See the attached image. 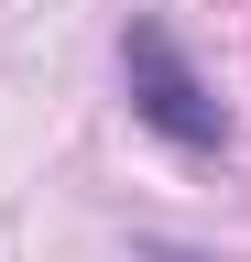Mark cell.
Listing matches in <instances>:
<instances>
[{"mask_svg":"<svg viewBox=\"0 0 251 262\" xmlns=\"http://www.w3.org/2000/svg\"><path fill=\"white\" fill-rule=\"evenodd\" d=\"M120 55H131V98H142V120H153V131H175V142H218V110H208V88L175 66V44H164L153 22H142Z\"/></svg>","mask_w":251,"mask_h":262,"instance_id":"1","label":"cell"}]
</instances>
